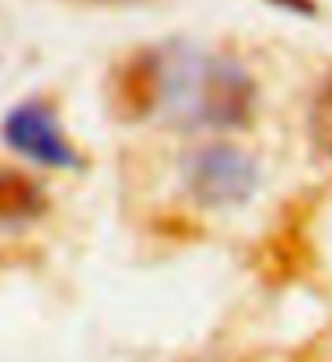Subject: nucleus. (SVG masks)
<instances>
[{"instance_id": "nucleus-1", "label": "nucleus", "mask_w": 332, "mask_h": 362, "mask_svg": "<svg viewBox=\"0 0 332 362\" xmlns=\"http://www.w3.org/2000/svg\"><path fill=\"white\" fill-rule=\"evenodd\" d=\"M258 85L228 56H186L163 62V111L186 127H244Z\"/></svg>"}, {"instance_id": "nucleus-2", "label": "nucleus", "mask_w": 332, "mask_h": 362, "mask_svg": "<svg viewBox=\"0 0 332 362\" xmlns=\"http://www.w3.org/2000/svg\"><path fill=\"white\" fill-rule=\"evenodd\" d=\"M183 183L208 209L244 206L261 183L258 160L235 144H208L183 160Z\"/></svg>"}, {"instance_id": "nucleus-3", "label": "nucleus", "mask_w": 332, "mask_h": 362, "mask_svg": "<svg viewBox=\"0 0 332 362\" xmlns=\"http://www.w3.org/2000/svg\"><path fill=\"white\" fill-rule=\"evenodd\" d=\"M0 137L23 160L46 170H82L85 160L78 147L66 137L59 124L56 105L46 98H26L4 115Z\"/></svg>"}, {"instance_id": "nucleus-4", "label": "nucleus", "mask_w": 332, "mask_h": 362, "mask_svg": "<svg viewBox=\"0 0 332 362\" xmlns=\"http://www.w3.org/2000/svg\"><path fill=\"white\" fill-rule=\"evenodd\" d=\"M105 101L111 118L124 124L150 118L163 101V56L153 49H137L124 56L105 82Z\"/></svg>"}, {"instance_id": "nucleus-5", "label": "nucleus", "mask_w": 332, "mask_h": 362, "mask_svg": "<svg viewBox=\"0 0 332 362\" xmlns=\"http://www.w3.org/2000/svg\"><path fill=\"white\" fill-rule=\"evenodd\" d=\"M49 209V196L20 170H0V232L30 226Z\"/></svg>"}, {"instance_id": "nucleus-6", "label": "nucleus", "mask_w": 332, "mask_h": 362, "mask_svg": "<svg viewBox=\"0 0 332 362\" xmlns=\"http://www.w3.org/2000/svg\"><path fill=\"white\" fill-rule=\"evenodd\" d=\"M307 127H309V137L326 157H332V82L319 88V95L313 98L309 105V118H307Z\"/></svg>"}, {"instance_id": "nucleus-7", "label": "nucleus", "mask_w": 332, "mask_h": 362, "mask_svg": "<svg viewBox=\"0 0 332 362\" xmlns=\"http://www.w3.org/2000/svg\"><path fill=\"white\" fill-rule=\"evenodd\" d=\"M267 4L283 10V13H293V17H316V13H319V4H316V0H267Z\"/></svg>"}]
</instances>
